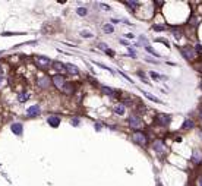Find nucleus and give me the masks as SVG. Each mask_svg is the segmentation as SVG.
Returning <instances> with one entry per match:
<instances>
[{"label": "nucleus", "mask_w": 202, "mask_h": 186, "mask_svg": "<svg viewBox=\"0 0 202 186\" xmlns=\"http://www.w3.org/2000/svg\"><path fill=\"white\" fill-rule=\"evenodd\" d=\"M101 7H103V9H104V10H110V7H108V6H107V5H101Z\"/></svg>", "instance_id": "f704fd0d"}, {"label": "nucleus", "mask_w": 202, "mask_h": 186, "mask_svg": "<svg viewBox=\"0 0 202 186\" xmlns=\"http://www.w3.org/2000/svg\"><path fill=\"white\" fill-rule=\"evenodd\" d=\"M2 82H3V78H2V76H0V84H2Z\"/></svg>", "instance_id": "4c0bfd02"}, {"label": "nucleus", "mask_w": 202, "mask_h": 186, "mask_svg": "<svg viewBox=\"0 0 202 186\" xmlns=\"http://www.w3.org/2000/svg\"><path fill=\"white\" fill-rule=\"evenodd\" d=\"M48 125H52V126H54V128H57L59 125H60V117H54V116H52V117H48Z\"/></svg>", "instance_id": "f8f14e48"}, {"label": "nucleus", "mask_w": 202, "mask_h": 186, "mask_svg": "<svg viewBox=\"0 0 202 186\" xmlns=\"http://www.w3.org/2000/svg\"><path fill=\"white\" fill-rule=\"evenodd\" d=\"M75 91V86L72 84H65V86H63V92H66V94H73Z\"/></svg>", "instance_id": "ddd939ff"}, {"label": "nucleus", "mask_w": 202, "mask_h": 186, "mask_svg": "<svg viewBox=\"0 0 202 186\" xmlns=\"http://www.w3.org/2000/svg\"><path fill=\"white\" fill-rule=\"evenodd\" d=\"M128 122H129V126L133 128V129H142L144 128V120L136 114H132Z\"/></svg>", "instance_id": "f257e3e1"}, {"label": "nucleus", "mask_w": 202, "mask_h": 186, "mask_svg": "<svg viewBox=\"0 0 202 186\" xmlns=\"http://www.w3.org/2000/svg\"><path fill=\"white\" fill-rule=\"evenodd\" d=\"M146 50H148L149 53H153L154 56H160V54H158V53H157V52L154 50V48H153V47H146Z\"/></svg>", "instance_id": "bb28decb"}, {"label": "nucleus", "mask_w": 202, "mask_h": 186, "mask_svg": "<svg viewBox=\"0 0 202 186\" xmlns=\"http://www.w3.org/2000/svg\"><path fill=\"white\" fill-rule=\"evenodd\" d=\"M106 53H107V54H114V52H113V50H110V48H107V50H106Z\"/></svg>", "instance_id": "473e14b6"}, {"label": "nucleus", "mask_w": 202, "mask_h": 186, "mask_svg": "<svg viewBox=\"0 0 202 186\" xmlns=\"http://www.w3.org/2000/svg\"><path fill=\"white\" fill-rule=\"evenodd\" d=\"M146 62H151V63H157V60H154V59H148V57H146Z\"/></svg>", "instance_id": "72a5a7b5"}, {"label": "nucleus", "mask_w": 202, "mask_h": 186, "mask_svg": "<svg viewBox=\"0 0 202 186\" xmlns=\"http://www.w3.org/2000/svg\"><path fill=\"white\" fill-rule=\"evenodd\" d=\"M65 69L70 73V75H78V73H79V69L75 66V65H70V63H66L65 65Z\"/></svg>", "instance_id": "423d86ee"}, {"label": "nucleus", "mask_w": 202, "mask_h": 186, "mask_svg": "<svg viewBox=\"0 0 202 186\" xmlns=\"http://www.w3.org/2000/svg\"><path fill=\"white\" fill-rule=\"evenodd\" d=\"M50 85V79L43 76V78H38V86H41V88H48Z\"/></svg>", "instance_id": "9d476101"}, {"label": "nucleus", "mask_w": 202, "mask_h": 186, "mask_svg": "<svg viewBox=\"0 0 202 186\" xmlns=\"http://www.w3.org/2000/svg\"><path fill=\"white\" fill-rule=\"evenodd\" d=\"M180 52H182L183 57L187 59V60H193L196 57V52H195V48H192V47H182Z\"/></svg>", "instance_id": "f03ea898"}, {"label": "nucleus", "mask_w": 202, "mask_h": 186, "mask_svg": "<svg viewBox=\"0 0 202 186\" xmlns=\"http://www.w3.org/2000/svg\"><path fill=\"white\" fill-rule=\"evenodd\" d=\"M120 43H122L123 45H129V43H128V41H124V40H120Z\"/></svg>", "instance_id": "c9c22d12"}, {"label": "nucleus", "mask_w": 202, "mask_h": 186, "mask_svg": "<svg viewBox=\"0 0 202 186\" xmlns=\"http://www.w3.org/2000/svg\"><path fill=\"white\" fill-rule=\"evenodd\" d=\"M81 35L84 37V38H91V37H92V34H91V32H88V31H82Z\"/></svg>", "instance_id": "393cba45"}, {"label": "nucleus", "mask_w": 202, "mask_h": 186, "mask_svg": "<svg viewBox=\"0 0 202 186\" xmlns=\"http://www.w3.org/2000/svg\"><path fill=\"white\" fill-rule=\"evenodd\" d=\"M201 117H202V110H201Z\"/></svg>", "instance_id": "58836bf2"}, {"label": "nucleus", "mask_w": 202, "mask_h": 186, "mask_svg": "<svg viewBox=\"0 0 202 186\" xmlns=\"http://www.w3.org/2000/svg\"><path fill=\"white\" fill-rule=\"evenodd\" d=\"M103 31H104V32H107V34L113 32V25H108V23H107V25H104V27H103Z\"/></svg>", "instance_id": "5701e85b"}, {"label": "nucleus", "mask_w": 202, "mask_h": 186, "mask_svg": "<svg viewBox=\"0 0 202 186\" xmlns=\"http://www.w3.org/2000/svg\"><path fill=\"white\" fill-rule=\"evenodd\" d=\"M16 34H25V32H3L2 35L6 37V35H16Z\"/></svg>", "instance_id": "cd10ccee"}, {"label": "nucleus", "mask_w": 202, "mask_h": 186, "mask_svg": "<svg viewBox=\"0 0 202 186\" xmlns=\"http://www.w3.org/2000/svg\"><path fill=\"white\" fill-rule=\"evenodd\" d=\"M65 82H66V79H65L63 75H54L53 76V84L57 86V88H63V86H65Z\"/></svg>", "instance_id": "39448f33"}, {"label": "nucleus", "mask_w": 202, "mask_h": 186, "mask_svg": "<svg viewBox=\"0 0 202 186\" xmlns=\"http://www.w3.org/2000/svg\"><path fill=\"white\" fill-rule=\"evenodd\" d=\"M142 94H144V95H145V97L148 98V100H151V101H154V103H160V104L163 103V101L160 100V98H157L155 95H153V94H149V92H146V91H142Z\"/></svg>", "instance_id": "9b49d317"}, {"label": "nucleus", "mask_w": 202, "mask_h": 186, "mask_svg": "<svg viewBox=\"0 0 202 186\" xmlns=\"http://www.w3.org/2000/svg\"><path fill=\"white\" fill-rule=\"evenodd\" d=\"M157 120H158V123H160L161 126H167L169 123L171 122V116L170 114H166V113H160L157 116Z\"/></svg>", "instance_id": "7ed1b4c3"}, {"label": "nucleus", "mask_w": 202, "mask_h": 186, "mask_svg": "<svg viewBox=\"0 0 202 186\" xmlns=\"http://www.w3.org/2000/svg\"><path fill=\"white\" fill-rule=\"evenodd\" d=\"M201 160H202V154H201L198 150H195V151H193V163L199 164V163H201Z\"/></svg>", "instance_id": "4468645a"}, {"label": "nucleus", "mask_w": 202, "mask_h": 186, "mask_svg": "<svg viewBox=\"0 0 202 186\" xmlns=\"http://www.w3.org/2000/svg\"><path fill=\"white\" fill-rule=\"evenodd\" d=\"M76 12H78V15H81V16H85L86 15V9L85 7H78Z\"/></svg>", "instance_id": "b1692460"}, {"label": "nucleus", "mask_w": 202, "mask_h": 186, "mask_svg": "<svg viewBox=\"0 0 202 186\" xmlns=\"http://www.w3.org/2000/svg\"><path fill=\"white\" fill-rule=\"evenodd\" d=\"M113 111L116 114H124V106H114L113 107Z\"/></svg>", "instance_id": "2eb2a0df"}, {"label": "nucleus", "mask_w": 202, "mask_h": 186, "mask_svg": "<svg viewBox=\"0 0 202 186\" xmlns=\"http://www.w3.org/2000/svg\"><path fill=\"white\" fill-rule=\"evenodd\" d=\"M198 185H199V186H202V177H199V180H198Z\"/></svg>", "instance_id": "e433bc0d"}, {"label": "nucleus", "mask_w": 202, "mask_h": 186, "mask_svg": "<svg viewBox=\"0 0 202 186\" xmlns=\"http://www.w3.org/2000/svg\"><path fill=\"white\" fill-rule=\"evenodd\" d=\"M120 73H122V75H123V76H124V79H128V81H129V82H133V79H130V78H129V76H128V75H124V72H120Z\"/></svg>", "instance_id": "2f4dec72"}, {"label": "nucleus", "mask_w": 202, "mask_h": 186, "mask_svg": "<svg viewBox=\"0 0 202 186\" xmlns=\"http://www.w3.org/2000/svg\"><path fill=\"white\" fill-rule=\"evenodd\" d=\"M101 90H103L106 94H108V95H116L117 92L114 91V90H111V88H107V86H101Z\"/></svg>", "instance_id": "a211bd4d"}, {"label": "nucleus", "mask_w": 202, "mask_h": 186, "mask_svg": "<svg viewBox=\"0 0 202 186\" xmlns=\"http://www.w3.org/2000/svg\"><path fill=\"white\" fill-rule=\"evenodd\" d=\"M133 141H135L136 144L145 145V142H146V136H145V133H142V132H135V133H133Z\"/></svg>", "instance_id": "20e7f679"}, {"label": "nucleus", "mask_w": 202, "mask_h": 186, "mask_svg": "<svg viewBox=\"0 0 202 186\" xmlns=\"http://www.w3.org/2000/svg\"><path fill=\"white\" fill-rule=\"evenodd\" d=\"M53 68L54 69H57V70H62V69H65V65H63V63H60V62H53Z\"/></svg>", "instance_id": "aec40b11"}, {"label": "nucleus", "mask_w": 202, "mask_h": 186, "mask_svg": "<svg viewBox=\"0 0 202 186\" xmlns=\"http://www.w3.org/2000/svg\"><path fill=\"white\" fill-rule=\"evenodd\" d=\"M37 62L43 66V68H45V66H48V65H52V62H50V59H47V57H44V56H37Z\"/></svg>", "instance_id": "0eeeda50"}, {"label": "nucleus", "mask_w": 202, "mask_h": 186, "mask_svg": "<svg viewBox=\"0 0 202 186\" xmlns=\"http://www.w3.org/2000/svg\"><path fill=\"white\" fill-rule=\"evenodd\" d=\"M201 86H202V84H201Z\"/></svg>", "instance_id": "ea45409f"}, {"label": "nucleus", "mask_w": 202, "mask_h": 186, "mask_svg": "<svg viewBox=\"0 0 202 186\" xmlns=\"http://www.w3.org/2000/svg\"><path fill=\"white\" fill-rule=\"evenodd\" d=\"M124 5H126V6H129V7H136V6H138L136 2H124Z\"/></svg>", "instance_id": "a878e982"}, {"label": "nucleus", "mask_w": 202, "mask_h": 186, "mask_svg": "<svg viewBox=\"0 0 202 186\" xmlns=\"http://www.w3.org/2000/svg\"><path fill=\"white\" fill-rule=\"evenodd\" d=\"M92 63H94V65H97V66H100V68H103V69H106V70H108L110 73H114V70H113V69H110V68H107L106 65H103V63H100V62H92Z\"/></svg>", "instance_id": "6ab92c4d"}, {"label": "nucleus", "mask_w": 202, "mask_h": 186, "mask_svg": "<svg viewBox=\"0 0 202 186\" xmlns=\"http://www.w3.org/2000/svg\"><path fill=\"white\" fill-rule=\"evenodd\" d=\"M149 75L153 76V78H155V79H166V76H164V75H158V73H155V72H151Z\"/></svg>", "instance_id": "4be33fe9"}, {"label": "nucleus", "mask_w": 202, "mask_h": 186, "mask_svg": "<svg viewBox=\"0 0 202 186\" xmlns=\"http://www.w3.org/2000/svg\"><path fill=\"white\" fill-rule=\"evenodd\" d=\"M29 97H31V94H29V92H22V94L19 95V101H21V103H23V101H27Z\"/></svg>", "instance_id": "dca6fc26"}, {"label": "nucleus", "mask_w": 202, "mask_h": 186, "mask_svg": "<svg viewBox=\"0 0 202 186\" xmlns=\"http://www.w3.org/2000/svg\"><path fill=\"white\" fill-rule=\"evenodd\" d=\"M98 47L101 48V50H107V45H106L104 43H100V44H98Z\"/></svg>", "instance_id": "c85d7f7f"}, {"label": "nucleus", "mask_w": 202, "mask_h": 186, "mask_svg": "<svg viewBox=\"0 0 202 186\" xmlns=\"http://www.w3.org/2000/svg\"><path fill=\"white\" fill-rule=\"evenodd\" d=\"M192 126H193V122H192V120H185V122H183V128H185V129H191Z\"/></svg>", "instance_id": "412c9836"}, {"label": "nucleus", "mask_w": 202, "mask_h": 186, "mask_svg": "<svg viewBox=\"0 0 202 186\" xmlns=\"http://www.w3.org/2000/svg\"><path fill=\"white\" fill-rule=\"evenodd\" d=\"M154 29H157V31H163L164 27H163V25H154Z\"/></svg>", "instance_id": "7c9ffc66"}, {"label": "nucleus", "mask_w": 202, "mask_h": 186, "mask_svg": "<svg viewBox=\"0 0 202 186\" xmlns=\"http://www.w3.org/2000/svg\"><path fill=\"white\" fill-rule=\"evenodd\" d=\"M163 148H164V145H163L161 141H155L154 142V150L155 151H163Z\"/></svg>", "instance_id": "f3484780"}, {"label": "nucleus", "mask_w": 202, "mask_h": 186, "mask_svg": "<svg viewBox=\"0 0 202 186\" xmlns=\"http://www.w3.org/2000/svg\"><path fill=\"white\" fill-rule=\"evenodd\" d=\"M10 129H12V132H13L15 135H22V130H23L21 123H13V125L10 126Z\"/></svg>", "instance_id": "6e6552de"}, {"label": "nucleus", "mask_w": 202, "mask_h": 186, "mask_svg": "<svg viewBox=\"0 0 202 186\" xmlns=\"http://www.w3.org/2000/svg\"><path fill=\"white\" fill-rule=\"evenodd\" d=\"M28 114L29 116H38L40 114V106H31L28 108Z\"/></svg>", "instance_id": "1a4fd4ad"}, {"label": "nucleus", "mask_w": 202, "mask_h": 186, "mask_svg": "<svg viewBox=\"0 0 202 186\" xmlns=\"http://www.w3.org/2000/svg\"><path fill=\"white\" fill-rule=\"evenodd\" d=\"M72 125L78 126V125H79V119H72Z\"/></svg>", "instance_id": "c756f323"}]
</instances>
